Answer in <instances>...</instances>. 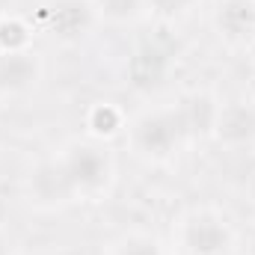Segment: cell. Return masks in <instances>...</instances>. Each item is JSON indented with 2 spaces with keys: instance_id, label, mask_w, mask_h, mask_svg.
<instances>
[{
  "instance_id": "10",
  "label": "cell",
  "mask_w": 255,
  "mask_h": 255,
  "mask_svg": "<svg viewBox=\"0 0 255 255\" xmlns=\"http://www.w3.org/2000/svg\"><path fill=\"white\" fill-rule=\"evenodd\" d=\"M142 0H98V9L113 18V21H125V18H133L139 12Z\"/></svg>"
},
{
  "instance_id": "13",
  "label": "cell",
  "mask_w": 255,
  "mask_h": 255,
  "mask_svg": "<svg viewBox=\"0 0 255 255\" xmlns=\"http://www.w3.org/2000/svg\"><path fill=\"white\" fill-rule=\"evenodd\" d=\"M196 0H151V6H154V12L157 15H163V18H175V15H184L187 9H190Z\"/></svg>"
},
{
  "instance_id": "12",
  "label": "cell",
  "mask_w": 255,
  "mask_h": 255,
  "mask_svg": "<svg viewBox=\"0 0 255 255\" xmlns=\"http://www.w3.org/2000/svg\"><path fill=\"white\" fill-rule=\"evenodd\" d=\"M119 255H160V247L154 244V238L136 235V238H128L125 247L119 250Z\"/></svg>"
},
{
  "instance_id": "6",
  "label": "cell",
  "mask_w": 255,
  "mask_h": 255,
  "mask_svg": "<svg viewBox=\"0 0 255 255\" xmlns=\"http://www.w3.org/2000/svg\"><path fill=\"white\" fill-rule=\"evenodd\" d=\"M217 27L229 39H250L255 33V0H223L217 9Z\"/></svg>"
},
{
  "instance_id": "4",
  "label": "cell",
  "mask_w": 255,
  "mask_h": 255,
  "mask_svg": "<svg viewBox=\"0 0 255 255\" xmlns=\"http://www.w3.org/2000/svg\"><path fill=\"white\" fill-rule=\"evenodd\" d=\"M166 71H169V54H166L163 48H157V45L139 48V51L130 57V63H128L130 83H133L136 89H157V86L163 83Z\"/></svg>"
},
{
  "instance_id": "15",
  "label": "cell",
  "mask_w": 255,
  "mask_h": 255,
  "mask_svg": "<svg viewBox=\"0 0 255 255\" xmlns=\"http://www.w3.org/2000/svg\"><path fill=\"white\" fill-rule=\"evenodd\" d=\"M0 255H9V244H6V238L0 235Z\"/></svg>"
},
{
  "instance_id": "1",
  "label": "cell",
  "mask_w": 255,
  "mask_h": 255,
  "mask_svg": "<svg viewBox=\"0 0 255 255\" xmlns=\"http://www.w3.org/2000/svg\"><path fill=\"white\" fill-rule=\"evenodd\" d=\"M63 169L68 181L74 184V190H98L107 184L110 178V160L104 151L92 148V145H77L65 154Z\"/></svg>"
},
{
  "instance_id": "8",
  "label": "cell",
  "mask_w": 255,
  "mask_h": 255,
  "mask_svg": "<svg viewBox=\"0 0 255 255\" xmlns=\"http://www.w3.org/2000/svg\"><path fill=\"white\" fill-rule=\"evenodd\" d=\"M33 193L42 202H65L74 193V184L68 181L63 163H48L33 175Z\"/></svg>"
},
{
  "instance_id": "5",
  "label": "cell",
  "mask_w": 255,
  "mask_h": 255,
  "mask_svg": "<svg viewBox=\"0 0 255 255\" xmlns=\"http://www.w3.org/2000/svg\"><path fill=\"white\" fill-rule=\"evenodd\" d=\"M39 77V60L36 54L24 51H6L0 57V92H21L33 86Z\"/></svg>"
},
{
  "instance_id": "3",
  "label": "cell",
  "mask_w": 255,
  "mask_h": 255,
  "mask_svg": "<svg viewBox=\"0 0 255 255\" xmlns=\"http://www.w3.org/2000/svg\"><path fill=\"white\" fill-rule=\"evenodd\" d=\"M178 136H181V119L172 113H151L136 122V145L145 154H154V157L169 154Z\"/></svg>"
},
{
  "instance_id": "14",
  "label": "cell",
  "mask_w": 255,
  "mask_h": 255,
  "mask_svg": "<svg viewBox=\"0 0 255 255\" xmlns=\"http://www.w3.org/2000/svg\"><path fill=\"white\" fill-rule=\"evenodd\" d=\"M92 125H95V130H101V133H110V130H116V125H119V116H116V110L113 107H98L95 110V116H92Z\"/></svg>"
},
{
  "instance_id": "11",
  "label": "cell",
  "mask_w": 255,
  "mask_h": 255,
  "mask_svg": "<svg viewBox=\"0 0 255 255\" xmlns=\"http://www.w3.org/2000/svg\"><path fill=\"white\" fill-rule=\"evenodd\" d=\"M0 45H3L6 51H24V45H27V30H24V24H18V21L0 24Z\"/></svg>"
},
{
  "instance_id": "7",
  "label": "cell",
  "mask_w": 255,
  "mask_h": 255,
  "mask_svg": "<svg viewBox=\"0 0 255 255\" xmlns=\"http://www.w3.org/2000/svg\"><path fill=\"white\" fill-rule=\"evenodd\" d=\"M217 136L223 142H247L255 136V110L247 104H232L214 119Z\"/></svg>"
},
{
  "instance_id": "2",
  "label": "cell",
  "mask_w": 255,
  "mask_h": 255,
  "mask_svg": "<svg viewBox=\"0 0 255 255\" xmlns=\"http://www.w3.org/2000/svg\"><path fill=\"white\" fill-rule=\"evenodd\" d=\"M184 244L193 255H223L232 244V232L220 217L196 214L184 226Z\"/></svg>"
},
{
  "instance_id": "9",
  "label": "cell",
  "mask_w": 255,
  "mask_h": 255,
  "mask_svg": "<svg viewBox=\"0 0 255 255\" xmlns=\"http://www.w3.org/2000/svg\"><path fill=\"white\" fill-rule=\"evenodd\" d=\"M51 24H54V33H60L63 39L83 36L86 27H89V9H86V3H80V0H63V3L54 6Z\"/></svg>"
}]
</instances>
